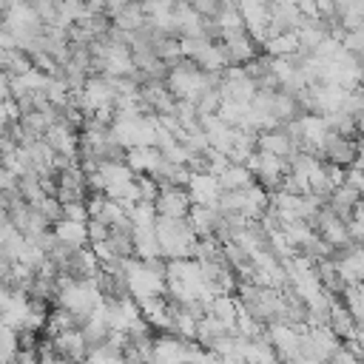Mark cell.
Wrapping results in <instances>:
<instances>
[{"label":"cell","mask_w":364,"mask_h":364,"mask_svg":"<svg viewBox=\"0 0 364 364\" xmlns=\"http://www.w3.org/2000/svg\"><path fill=\"white\" fill-rule=\"evenodd\" d=\"M154 233L159 242V253L165 259H188L196 245V233L188 216H159L154 222Z\"/></svg>","instance_id":"obj_1"},{"label":"cell","mask_w":364,"mask_h":364,"mask_svg":"<svg viewBox=\"0 0 364 364\" xmlns=\"http://www.w3.org/2000/svg\"><path fill=\"white\" fill-rule=\"evenodd\" d=\"M245 165L250 168L253 179H256L264 191H276L279 182H282V176L287 173V159L273 156V154H267V151H253V154L245 159Z\"/></svg>","instance_id":"obj_2"},{"label":"cell","mask_w":364,"mask_h":364,"mask_svg":"<svg viewBox=\"0 0 364 364\" xmlns=\"http://www.w3.org/2000/svg\"><path fill=\"white\" fill-rule=\"evenodd\" d=\"M196 350L199 344L191 338H182L173 333L154 336V364H188Z\"/></svg>","instance_id":"obj_3"},{"label":"cell","mask_w":364,"mask_h":364,"mask_svg":"<svg viewBox=\"0 0 364 364\" xmlns=\"http://www.w3.org/2000/svg\"><path fill=\"white\" fill-rule=\"evenodd\" d=\"M318 156L324 162H333V165H341V168H350L355 165L358 159V142L353 136H341L336 131H327L321 148H318Z\"/></svg>","instance_id":"obj_4"},{"label":"cell","mask_w":364,"mask_h":364,"mask_svg":"<svg viewBox=\"0 0 364 364\" xmlns=\"http://www.w3.org/2000/svg\"><path fill=\"white\" fill-rule=\"evenodd\" d=\"M256 151H267L273 156L287 159L290 154H296V142L290 139V134L284 131V125H276V128H267V131H259L256 134Z\"/></svg>","instance_id":"obj_5"},{"label":"cell","mask_w":364,"mask_h":364,"mask_svg":"<svg viewBox=\"0 0 364 364\" xmlns=\"http://www.w3.org/2000/svg\"><path fill=\"white\" fill-rule=\"evenodd\" d=\"M191 193L188 188H162L159 196L154 199V208L159 216H188L191 210Z\"/></svg>","instance_id":"obj_6"},{"label":"cell","mask_w":364,"mask_h":364,"mask_svg":"<svg viewBox=\"0 0 364 364\" xmlns=\"http://www.w3.org/2000/svg\"><path fill=\"white\" fill-rule=\"evenodd\" d=\"M48 341H51V350H54L57 355H65V358H71L74 364H80V361L88 358V344H85V338H82L80 330L57 333V336H51Z\"/></svg>","instance_id":"obj_7"},{"label":"cell","mask_w":364,"mask_h":364,"mask_svg":"<svg viewBox=\"0 0 364 364\" xmlns=\"http://www.w3.org/2000/svg\"><path fill=\"white\" fill-rule=\"evenodd\" d=\"M219 179L213 173H191V182H188V193H191V202L193 205H213L216 196H219Z\"/></svg>","instance_id":"obj_8"},{"label":"cell","mask_w":364,"mask_h":364,"mask_svg":"<svg viewBox=\"0 0 364 364\" xmlns=\"http://www.w3.org/2000/svg\"><path fill=\"white\" fill-rule=\"evenodd\" d=\"M77 134L80 131H74V128H68L65 122H54L46 134H43V139L54 148V154H65V156H77Z\"/></svg>","instance_id":"obj_9"},{"label":"cell","mask_w":364,"mask_h":364,"mask_svg":"<svg viewBox=\"0 0 364 364\" xmlns=\"http://www.w3.org/2000/svg\"><path fill=\"white\" fill-rule=\"evenodd\" d=\"M208 316L219 318V321L236 336L233 324H236V316H239V301H236L233 293H216V296L210 299V304H208Z\"/></svg>","instance_id":"obj_10"},{"label":"cell","mask_w":364,"mask_h":364,"mask_svg":"<svg viewBox=\"0 0 364 364\" xmlns=\"http://www.w3.org/2000/svg\"><path fill=\"white\" fill-rule=\"evenodd\" d=\"M188 222H191L196 239L213 236V228H216V222H219V210H216V205H191Z\"/></svg>","instance_id":"obj_11"},{"label":"cell","mask_w":364,"mask_h":364,"mask_svg":"<svg viewBox=\"0 0 364 364\" xmlns=\"http://www.w3.org/2000/svg\"><path fill=\"white\" fill-rule=\"evenodd\" d=\"M313 270H316V276H318V284H321V290H327L330 296L341 299V293H344L347 282L341 279V273H338V264H336L333 259H321V262H316V264H313Z\"/></svg>","instance_id":"obj_12"},{"label":"cell","mask_w":364,"mask_h":364,"mask_svg":"<svg viewBox=\"0 0 364 364\" xmlns=\"http://www.w3.org/2000/svg\"><path fill=\"white\" fill-rule=\"evenodd\" d=\"M0 68H3L9 77H23L26 71L34 68V63H31V57H28L26 48H20V46H9V48L0 51Z\"/></svg>","instance_id":"obj_13"},{"label":"cell","mask_w":364,"mask_h":364,"mask_svg":"<svg viewBox=\"0 0 364 364\" xmlns=\"http://www.w3.org/2000/svg\"><path fill=\"white\" fill-rule=\"evenodd\" d=\"M51 233L65 242V245H74V247H85L88 245V230H85V222H71V219H60L51 225Z\"/></svg>","instance_id":"obj_14"},{"label":"cell","mask_w":364,"mask_h":364,"mask_svg":"<svg viewBox=\"0 0 364 364\" xmlns=\"http://www.w3.org/2000/svg\"><path fill=\"white\" fill-rule=\"evenodd\" d=\"M216 179H219V188L222 191H239V188H247V185L256 182L253 173H250V168L245 162H230Z\"/></svg>","instance_id":"obj_15"},{"label":"cell","mask_w":364,"mask_h":364,"mask_svg":"<svg viewBox=\"0 0 364 364\" xmlns=\"http://www.w3.org/2000/svg\"><path fill=\"white\" fill-rule=\"evenodd\" d=\"M327 327L344 341V338H350V336H355V318H353V313L341 304V299H336V304H333V310H330V318H327Z\"/></svg>","instance_id":"obj_16"},{"label":"cell","mask_w":364,"mask_h":364,"mask_svg":"<svg viewBox=\"0 0 364 364\" xmlns=\"http://www.w3.org/2000/svg\"><path fill=\"white\" fill-rule=\"evenodd\" d=\"M17 191H20L23 202H28V205H37V202H43V199L48 196V193L43 191V185H40L37 171H28V173L17 176Z\"/></svg>","instance_id":"obj_17"},{"label":"cell","mask_w":364,"mask_h":364,"mask_svg":"<svg viewBox=\"0 0 364 364\" xmlns=\"http://www.w3.org/2000/svg\"><path fill=\"white\" fill-rule=\"evenodd\" d=\"M111 23H114L117 28H122V31H134V28H139V26L145 23V14H142L139 0H131L122 11H117V14L111 17Z\"/></svg>","instance_id":"obj_18"},{"label":"cell","mask_w":364,"mask_h":364,"mask_svg":"<svg viewBox=\"0 0 364 364\" xmlns=\"http://www.w3.org/2000/svg\"><path fill=\"white\" fill-rule=\"evenodd\" d=\"M324 119H327V128L330 131H336V134H341V136H358V119L353 117V114H347V111H333V114H324Z\"/></svg>","instance_id":"obj_19"},{"label":"cell","mask_w":364,"mask_h":364,"mask_svg":"<svg viewBox=\"0 0 364 364\" xmlns=\"http://www.w3.org/2000/svg\"><path fill=\"white\" fill-rule=\"evenodd\" d=\"M264 51L270 57H290V54L299 51V37L296 34H276L264 43Z\"/></svg>","instance_id":"obj_20"},{"label":"cell","mask_w":364,"mask_h":364,"mask_svg":"<svg viewBox=\"0 0 364 364\" xmlns=\"http://www.w3.org/2000/svg\"><path fill=\"white\" fill-rule=\"evenodd\" d=\"M128 219L134 222V228H154L156 222V208L154 202H136L128 208Z\"/></svg>","instance_id":"obj_21"},{"label":"cell","mask_w":364,"mask_h":364,"mask_svg":"<svg viewBox=\"0 0 364 364\" xmlns=\"http://www.w3.org/2000/svg\"><path fill=\"white\" fill-rule=\"evenodd\" d=\"M20 350V341H17V330L11 327H3L0 330V364H14V355Z\"/></svg>","instance_id":"obj_22"},{"label":"cell","mask_w":364,"mask_h":364,"mask_svg":"<svg viewBox=\"0 0 364 364\" xmlns=\"http://www.w3.org/2000/svg\"><path fill=\"white\" fill-rule=\"evenodd\" d=\"M230 0H188V6L202 17V20H219V14L228 9Z\"/></svg>","instance_id":"obj_23"},{"label":"cell","mask_w":364,"mask_h":364,"mask_svg":"<svg viewBox=\"0 0 364 364\" xmlns=\"http://www.w3.org/2000/svg\"><path fill=\"white\" fill-rule=\"evenodd\" d=\"M134 185H136V196H139V202H154L156 196H159V182L151 176V173H139V176H134Z\"/></svg>","instance_id":"obj_24"},{"label":"cell","mask_w":364,"mask_h":364,"mask_svg":"<svg viewBox=\"0 0 364 364\" xmlns=\"http://www.w3.org/2000/svg\"><path fill=\"white\" fill-rule=\"evenodd\" d=\"M125 216H128V210H125L117 199H111V196H105V202H102V208H100V213H97V219H102L108 228L117 225V222L125 219Z\"/></svg>","instance_id":"obj_25"},{"label":"cell","mask_w":364,"mask_h":364,"mask_svg":"<svg viewBox=\"0 0 364 364\" xmlns=\"http://www.w3.org/2000/svg\"><path fill=\"white\" fill-rule=\"evenodd\" d=\"M31 208H37V210L51 222V225L63 219V205H60V199H57V196H46L43 202H37V205H31Z\"/></svg>","instance_id":"obj_26"},{"label":"cell","mask_w":364,"mask_h":364,"mask_svg":"<svg viewBox=\"0 0 364 364\" xmlns=\"http://www.w3.org/2000/svg\"><path fill=\"white\" fill-rule=\"evenodd\" d=\"M85 230H88V245H91V242H102V239L111 236V228H108L102 219H97V216H88Z\"/></svg>","instance_id":"obj_27"},{"label":"cell","mask_w":364,"mask_h":364,"mask_svg":"<svg viewBox=\"0 0 364 364\" xmlns=\"http://www.w3.org/2000/svg\"><path fill=\"white\" fill-rule=\"evenodd\" d=\"M341 185H347V188H353V191H358V193L364 196V173H361V168H358V165L344 168V179H341Z\"/></svg>","instance_id":"obj_28"},{"label":"cell","mask_w":364,"mask_h":364,"mask_svg":"<svg viewBox=\"0 0 364 364\" xmlns=\"http://www.w3.org/2000/svg\"><path fill=\"white\" fill-rule=\"evenodd\" d=\"M341 48L350 51V54L364 51V28H358V31H347V34L341 37Z\"/></svg>","instance_id":"obj_29"},{"label":"cell","mask_w":364,"mask_h":364,"mask_svg":"<svg viewBox=\"0 0 364 364\" xmlns=\"http://www.w3.org/2000/svg\"><path fill=\"white\" fill-rule=\"evenodd\" d=\"M63 216L71 222H88V208H85V202H68V205H63Z\"/></svg>","instance_id":"obj_30"},{"label":"cell","mask_w":364,"mask_h":364,"mask_svg":"<svg viewBox=\"0 0 364 364\" xmlns=\"http://www.w3.org/2000/svg\"><path fill=\"white\" fill-rule=\"evenodd\" d=\"M85 361H88V364H125L122 355H108V353H102V350H91Z\"/></svg>","instance_id":"obj_31"},{"label":"cell","mask_w":364,"mask_h":364,"mask_svg":"<svg viewBox=\"0 0 364 364\" xmlns=\"http://www.w3.org/2000/svg\"><path fill=\"white\" fill-rule=\"evenodd\" d=\"M14 185H17V176L0 162V191H9V188H14Z\"/></svg>","instance_id":"obj_32"},{"label":"cell","mask_w":364,"mask_h":364,"mask_svg":"<svg viewBox=\"0 0 364 364\" xmlns=\"http://www.w3.org/2000/svg\"><path fill=\"white\" fill-rule=\"evenodd\" d=\"M11 264H14V262L0 253V284H9V279H11Z\"/></svg>","instance_id":"obj_33"},{"label":"cell","mask_w":364,"mask_h":364,"mask_svg":"<svg viewBox=\"0 0 364 364\" xmlns=\"http://www.w3.org/2000/svg\"><path fill=\"white\" fill-rule=\"evenodd\" d=\"M105 6H108V0H85L88 14H105Z\"/></svg>","instance_id":"obj_34"},{"label":"cell","mask_w":364,"mask_h":364,"mask_svg":"<svg viewBox=\"0 0 364 364\" xmlns=\"http://www.w3.org/2000/svg\"><path fill=\"white\" fill-rule=\"evenodd\" d=\"M128 3H131V0H108V6H105V14H108V17H114V14H117V11H122Z\"/></svg>","instance_id":"obj_35"},{"label":"cell","mask_w":364,"mask_h":364,"mask_svg":"<svg viewBox=\"0 0 364 364\" xmlns=\"http://www.w3.org/2000/svg\"><path fill=\"white\" fill-rule=\"evenodd\" d=\"M318 14H333V0H313Z\"/></svg>","instance_id":"obj_36"},{"label":"cell","mask_w":364,"mask_h":364,"mask_svg":"<svg viewBox=\"0 0 364 364\" xmlns=\"http://www.w3.org/2000/svg\"><path fill=\"white\" fill-rule=\"evenodd\" d=\"M17 3H20V0H0V9H3V11H9V9H14Z\"/></svg>","instance_id":"obj_37"},{"label":"cell","mask_w":364,"mask_h":364,"mask_svg":"<svg viewBox=\"0 0 364 364\" xmlns=\"http://www.w3.org/2000/svg\"><path fill=\"white\" fill-rule=\"evenodd\" d=\"M355 139H364V114L358 117V136Z\"/></svg>","instance_id":"obj_38"},{"label":"cell","mask_w":364,"mask_h":364,"mask_svg":"<svg viewBox=\"0 0 364 364\" xmlns=\"http://www.w3.org/2000/svg\"><path fill=\"white\" fill-rule=\"evenodd\" d=\"M273 3H279V6H299L301 0H273Z\"/></svg>","instance_id":"obj_39"},{"label":"cell","mask_w":364,"mask_h":364,"mask_svg":"<svg viewBox=\"0 0 364 364\" xmlns=\"http://www.w3.org/2000/svg\"><path fill=\"white\" fill-rule=\"evenodd\" d=\"M3 23H6V11L0 9V28H3Z\"/></svg>","instance_id":"obj_40"},{"label":"cell","mask_w":364,"mask_h":364,"mask_svg":"<svg viewBox=\"0 0 364 364\" xmlns=\"http://www.w3.org/2000/svg\"><path fill=\"white\" fill-rule=\"evenodd\" d=\"M3 327H6V321H3V316H0V330H3Z\"/></svg>","instance_id":"obj_41"},{"label":"cell","mask_w":364,"mask_h":364,"mask_svg":"<svg viewBox=\"0 0 364 364\" xmlns=\"http://www.w3.org/2000/svg\"><path fill=\"white\" fill-rule=\"evenodd\" d=\"M355 165H358V168H361V173H364V162H355Z\"/></svg>","instance_id":"obj_42"}]
</instances>
